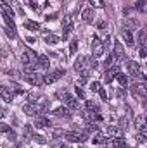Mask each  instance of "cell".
Returning a JSON list of instances; mask_svg holds the SVG:
<instances>
[{
  "instance_id": "1",
  "label": "cell",
  "mask_w": 147,
  "mask_h": 148,
  "mask_svg": "<svg viewBox=\"0 0 147 148\" xmlns=\"http://www.w3.org/2000/svg\"><path fill=\"white\" fill-rule=\"evenodd\" d=\"M104 50H106V41H102L99 36H94V40H92V53H94V57H101L104 53Z\"/></svg>"
},
{
  "instance_id": "11",
  "label": "cell",
  "mask_w": 147,
  "mask_h": 148,
  "mask_svg": "<svg viewBox=\"0 0 147 148\" xmlns=\"http://www.w3.org/2000/svg\"><path fill=\"white\" fill-rule=\"evenodd\" d=\"M92 143H95V145H106V143H109V136L97 131L95 136H94V140H92Z\"/></svg>"
},
{
  "instance_id": "17",
  "label": "cell",
  "mask_w": 147,
  "mask_h": 148,
  "mask_svg": "<svg viewBox=\"0 0 147 148\" xmlns=\"http://www.w3.org/2000/svg\"><path fill=\"white\" fill-rule=\"evenodd\" d=\"M128 73L132 74V76H140V66L137 64V62H128Z\"/></svg>"
},
{
  "instance_id": "3",
  "label": "cell",
  "mask_w": 147,
  "mask_h": 148,
  "mask_svg": "<svg viewBox=\"0 0 147 148\" xmlns=\"http://www.w3.org/2000/svg\"><path fill=\"white\" fill-rule=\"evenodd\" d=\"M73 67H74V71L80 73V74L85 73V71H88V67H90V59H88V57H78Z\"/></svg>"
},
{
  "instance_id": "35",
  "label": "cell",
  "mask_w": 147,
  "mask_h": 148,
  "mask_svg": "<svg viewBox=\"0 0 147 148\" xmlns=\"http://www.w3.org/2000/svg\"><path fill=\"white\" fill-rule=\"evenodd\" d=\"M90 90L97 93V91L101 90V83H97V81H94V83H90Z\"/></svg>"
},
{
  "instance_id": "4",
  "label": "cell",
  "mask_w": 147,
  "mask_h": 148,
  "mask_svg": "<svg viewBox=\"0 0 147 148\" xmlns=\"http://www.w3.org/2000/svg\"><path fill=\"white\" fill-rule=\"evenodd\" d=\"M62 31H64L62 40H68L69 35L73 33V19H71V16H66V17L62 19Z\"/></svg>"
},
{
  "instance_id": "29",
  "label": "cell",
  "mask_w": 147,
  "mask_h": 148,
  "mask_svg": "<svg viewBox=\"0 0 147 148\" xmlns=\"http://www.w3.org/2000/svg\"><path fill=\"white\" fill-rule=\"evenodd\" d=\"M45 43L47 45H55V43H59V38L54 36V35H49V36H45Z\"/></svg>"
},
{
  "instance_id": "7",
  "label": "cell",
  "mask_w": 147,
  "mask_h": 148,
  "mask_svg": "<svg viewBox=\"0 0 147 148\" xmlns=\"http://www.w3.org/2000/svg\"><path fill=\"white\" fill-rule=\"evenodd\" d=\"M112 48H114V52H112V57H114V59L123 60V59L126 57V55H125V47L119 43V40H116V41H114V47H112Z\"/></svg>"
},
{
  "instance_id": "40",
  "label": "cell",
  "mask_w": 147,
  "mask_h": 148,
  "mask_svg": "<svg viewBox=\"0 0 147 148\" xmlns=\"http://www.w3.org/2000/svg\"><path fill=\"white\" fill-rule=\"evenodd\" d=\"M0 131H2V133H9V131H10V127H9L7 124H0Z\"/></svg>"
},
{
  "instance_id": "27",
  "label": "cell",
  "mask_w": 147,
  "mask_h": 148,
  "mask_svg": "<svg viewBox=\"0 0 147 148\" xmlns=\"http://www.w3.org/2000/svg\"><path fill=\"white\" fill-rule=\"evenodd\" d=\"M5 35H7V38L14 40V38L17 36V35H16V28H9V26H5Z\"/></svg>"
},
{
  "instance_id": "36",
  "label": "cell",
  "mask_w": 147,
  "mask_h": 148,
  "mask_svg": "<svg viewBox=\"0 0 147 148\" xmlns=\"http://www.w3.org/2000/svg\"><path fill=\"white\" fill-rule=\"evenodd\" d=\"M137 26H139V23H137V21H132V19H130V21H126V29H132V28H137Z\"/></svg>"
},
{
  "instance_id": "39",
  "label": "cell",
  "mask_w": 147,
  "mask_h": 148,
  "mask_svg": "<svg viewBox=\"0 0 147 148\" xmlns=\"http://www.w3.org/2000/svg\"><path fill=\"white\" fill-rule=\"evenodd\" d=\"M99 95H101V98H102V100H104V102H106V100H107V93H106V91H104V90H102V88H101V90H99Z\"/></svg>"
},
{
  "instance_id": "38",
  "label": "cell",
  "mask_w": 147,
  "mask_h": 148,
  "mask_svg": "<svg viewBox=\"0 0 147 148\" xmlns=\"http://www.w3.org/2000/svg\"><path fill=\"white\" fill-rule=\"evenodd\" d=\"M74 91H76V95H78L80 98H85V93H83V90H81L80 86H76V88H74Z\"/></svg>"
},
{
  "instance_id": "47",
  "label": "cell",
  "mask_w": 147,
  "mask_h": 148,
  "mask_svg": "<svg viewBox=\"0 0 147 148\" xmlns=\"http://www.w3.org/2000/svg\"><path fill=\"white\" fill-rule=\"evenodd\" d=\"M2 2H3L5 5H9V3H10V0H2Z\"/></svg>"
},
{
  "instance_id": "45",
  "label": "cell",
  "mask_w": 147,
  "mask_h": 148,
  "mask_svg": "<svg viewBox=\"0 0 147 148\" xmlns=\"http://www.w3.org/2000/svg\"><path fill=\"white\" fill-rule=\"evenodd\" d=\"M139 55H140V57H142V59H146V48H140V52H139Z\"/></svg>"
},
{
  "instance_id": "5",
  "label": "cell",
  "mask_w": 147,
  "mask_h": 148,
  "mask_svg": "<svg viewBox=\"0 0 147 148\" xmlns=\"http://www.w3.org/2000/svg\"><path fill=\"white\" fill-rule=\"evenodd\" d=\"M64 74H66V73H64V69H55V71H52L50 74H47V76L43 77V83H47V84L55 83V81H59Z\"/></svg>"
},
{
  "instance_id": "6",
  "label": "cell",
  "mask_w": 147,
  "mask_h": 148,
  "mask_svg": "<svg viewBox=\"0 0 147 148\" xmlns=\"http://www.w3.org/2000/svg\"><path fill=\"white\" fill-rule=\"evenodd\" d=\"M21 59H23V64H24V66H28V64H37V53H35L31 48H26V50L23 52Z\"/></svg>"
},
{
  "instance_id": "13",
  "label": "cell",
  "mask_w": 147,
  "mask_h": 148,
  "mask_svg": "<svg viewBox=\"0 0 147 148\" xmlns=\"http://www.w3.org/2000/svg\"><path fill=\"white\" fill-rule=\"evenodd\" d=\"M81 19H83L85 23H92V21L95 19V14H94V9H92V7H88V9H85V10L81 12Z\"/></svg>"
},
{
  "instance_id": "33",
  "label": "cell",
  "mask_w": 147,
  "mask_h": 148,
  "mask_svg": "<svg viewBox=\"0 0 147 148\" xmlns=\"http://www.w3.org/2000/svg\"><path fill=\"white\" fill-rule=\"evenodd\" d=\"M31 134H33V129H31L30 124H26L24 126V138H31Z\"/></svg>"
},
{
  "instance_id": "37",
  "label": "cell",
  "mask_w": 147,
  "mask_h": 148,
  "mask_svg": "<svg viewBox=\"0 0 147 148\" xmlns=\"http://www.w3.org/2000/svg\"><path fill=\"white\" fill-rule=\"evenodd\" d=\"M33 140H35L37 143H40V145H45V138H43V136H40V134H35V136H33Z\"/></svg>"
},
{
  "instance_id": "28",
  "label": "cell",
  "mask_w": 147,
  "mask_h": 148,
  "mask_svg": "<svg viewBox=\"0 0 147 148\" xmlns=\"http://www.w3.org/2000/svg\"><path fill=\"white\" fill-rule=\"evenodd\" d=\"M88 3H90L94 9H102V7H104V0H88Z\"/></svg>"
},
{
  "instance_id": "41",
  "label": "cell",
  "mask_w": 147,
  "mask_h": 148,
  "mask_svg": "<svg viewBox=\"0 0 147 148\" xmlns=\"http://www.w3.org/2000/svg\"><path fill=\"white\" fill-rule=\"evenodd\" d=\"M55 17H57V14L54 12V14H49V16H45V21H54Z\"/></svg>"
},
{
  "instance_id": "14",
  "label": "cell",
  "mask_w": 147,
  "mask_h": 148,
  "mask_svg": "<svg viewBox=\"0 0 147 148\" xmlns=\"http://www.w3.org/2000/svg\"><path fill=\"white\" fill-rule=\"evenodd\" d=\"M23 110H24V114H28V115H40L35 102H33V103H26V105L23 107Z\"/></svg>"
},
{
  "instance_id": "20",
  "label": "cell",
  "mask_w": 147,
  "mask_h": 148,
  "mask_svg": "<svg viewBox=\"0 0 147 148\" xmlns=\"http://www.w3.org/2000/svg\"><path fill=\"white\" fill-rule=\"evenodd\" d=\"M104 134H107V136H119V134H121V129L116 127V126H107Z\"/></svg>"
},
{
  "instance_id": "18",
  "label": "cell",
  "mask_w": 147,
  "mask_h": 148,
  "mask_svg": "<svg viewBox=\"0 0 147 148\" xmlns=\"http://www.w3.org/2000/svg\"><path fill=\"white\" fill-rule=\"evenodd\" d=\"M52 114H54V115H59V117H69V115H71V110H69L68 107H57Z\"/></svg>"
},
{
  "instance_id": "43",
  "label": "cell",
  "mask_w": 147,
  "mask_h": 148,
  "mask_svg": "<svg viewBox=\"0 0 147 148\" xmlns=\"http://www.w3.org/2000/svg\"><path fill=\"white\" fill-rule=\"evenodd\" d=\"M97 28H99V29H104V28H107V23H104V21H101V23L97 24Z\"/></svg>"
},
{
  "instance_id": "21",
  "label": "cell",
  "mask_w": 147,
  "mask_h": 148,
  "mask_svg": "<svg viewBox=\"0 0 147 148\" xmlns=\"http://www.w3.org/2000/svg\"><path fill=\"white\" fill-rule=\"evenodd\" d=\"M116 79H118V83H119L123 88H126V86H128V77H126L125 74H121V71L116 74Z\"/></svg>"
},
{
  "instance_id": "32",
  "label": "cell",
  "mask_w": 147,
  "mask_h": 148,
  "mask_svg": "<svg viewBox=\"0 0 147 148\" xmlns=\"http://www.w3.org/2000/svg\"><path fill=\"white\" fill-rule=\"evenodd\" d=\"M99 131V127H97V124H87V133H97Z\"/></svg>"
},
{
  "instance_id": "44",
  "label": "cell",
  "mask_w": 147,
  "mask_h": 148,
  "mask_svg": "<svg viewBox=\"0 0 147 148\" xmlns=\"http://www.w3.org/2000/svg\"><path fill=\"white\" fill-rule=\"evenodd\" d=\"M5 115H7V110H5L3 107H0V119H3Z\"/></svg>"
},
{
  "instance_id": "15",
  "label": "cell",
  "mask_w": 147,
  "mask_h": 148,
  "mask_svg": "<svg viewBox=\"0 0 147 148\" xmlns=\"http://www.w3.org/2000/svg\"><path fill=\"white\" fill-rule=\"evenodd\" d=\"M64 100H66L64 103H66V107H68L69 110H78V107H80V105H78V100H76V98L69 97V95H66V98H64Z\"/></svg>"
},
{
  "instance_id": "2",
  "label": "cell",
  "mask_w": 147,
  "mask_h": 148,
  "mask_svg": "<svg viewBox=\"0 0 147 148\" xmlns=\"http://www.w3.org/2000/svg\"><path fill=\"white\" fill-rule=\"evenodd\" d=\"M66 141H71V143H78V141H85L87 140V133H78V131H68L62 134Z\"/></svg>"
},
{
  "instance_id": "23",
  "label": "cell",
  "mask_w": 147,
  "mask_h": 148,
  "mask_svg": "<svg viewBox=\"0 0 147 148\" xmlns=\"http://www.w3.org/2000/svg\"><path fill=\"white\" fill-rule=\"evenodd\" d=\"M112 147H114V148H130L123 138H116V140L112 141Z\"/></svg>"
},
{
  "instance_id": "19",
  "label": "cell",
  "mask_w": 147,
  "mask_h": 148,
  "mask_svg": "<svg viewBox=\"0 0 147 148\" xmlns=\"http://www.w3.org/2000/svg\"><path fill=\"white\" fill-rule=\"evenodd\" d=\"M49 64H50V60H49V57L47 55H40L37 59V66L38 67H42V69H47L49 67Z\"/></svg>"
},
{
  "instance_id": "30",
  "label": "cell",
  "mask_w": 147,
  "mask_h": 148,
  "mask_svg": "<svg viewBox=\"0 0 147 148\" xmlns=\"http://www.w3.org/2000/svg\"><path fill=\"white\" fill-rule=\"evenodd\" d=\"M76 50H78V40L74 38V40H71V45H69V55H74Z\"/></svg>"
},
{
  "instance_id": "12",
  "label": "cell",
  "mask_w": 147,
  "mask_h": 148,
  "mask_svg": "<svg viewBox=\"0 0 147 148\" xmlns=\"http://www.w3.org/2000/svg\"><path fill=\"white\" fill-rule=\"evenodd\" d=\"M119 73V67L118 66H114V67H109L107 71H106V74H104V81L106 83H111L114 77H116V74Z\"/></svg>"
},
{
  "instance_id": "34",
  "label": "cell",
  "mask_w": 147,
  "mask_h": 148,
  "mask_svg": "<svg viewBox=\"0 0 147 148\" xmlns=\"http://www.w3.org/2000/svg\"><path fill=\"white\" fill-rule=\"evenodd\" d=\"M112 64H114V57H112V53H111L109 57L106 59V62H104V66H106V67L109 69V67H112Z\"/></svg>"
},
{
  "instance_id": "26",
  "label": "cell",
  "mask_w": 147,
  "mask_h": 148,
  "mask_svg": "<svg viewBox=\"0 0 147 148\" xmlns=\"http://www.w3.org/2000/svg\"><path fill=\"white\" fill-rule=\"evenodd\" d=\"M87 110L92 114H99V105H95L94 102H87Z\"/></svg>"
},
{
  "instance_id": "25",
  "label": "cell",
  "mask_w": 147,
  "mask_h": 148,
  "mask_svg": "<svg viewBox=\"0 0 147 148\" xmlns=\"http://www.w3.org/2000/svg\"><path fill=\"white\" fill-rule=\"evenodd\" d=\"M146 35H147L146 29H140V31H139V45H140L142 48L146 47Z\"/></svg>"
},
{
  "instance_id": "16",
  "label": "cell",
  "mask_w": 147,
  "mask_h": 148,
  "mask_svg": "<svg viewBox=\"0 0 147 148\" xmlns=\"http://www.w3.org/2000/svg\"><path fill=\"white\" fill-rule=\"evenodd\" d=\"M121 35L125 38V41H126V45H130V47H133V43H135V40H133V35H132V29H123L121 31Z\"/></svg>"
},
{
  "instance_id": "10",
  "label": "cell",
  "mask_w": 147,
  "mask_h": 148,
  "mask_svg": "<svg viewBox=\"0 0 147 148\" xmlns=\"http://www.w3.org/2000/svg\"><path fill=\"white\" fill-rule=\"evenodd\" d=\"M35 127L37 129H47V127H50V119L45 117V115H38L37 119H35Z\"/></svg>"
},
{
  "instance_id": "31",
  "label": "cell",
  "mask_w": 147,
  "mask_h": 148,
  "mask_svg": "<svg viewBox=\"0 0 147 148\" xmlns=\"http://www.w3.org/2000/svg\"><path fill=\"white\" fill-rule=\"evenodd\" d=\"M135 9H137L139 12H146V0H139L137 5H135Z\"/></svg>"
},
{
  "instance_id": "46",
  "label": "cell",
  "mask_w": 147,
  "mask_h": 148,
  "mask_svg": "<svg viewBox=\"0 0 147 148\" xmlns=\"http://www.w3.org/2000/svg\"><path fill=\"white\" fill-rule=\"evenodd\" d=\"M26 41H28V43H35V38H33V36H28V38H26Z\"/></svg>"
},
{
  "instance_id": "9",
  "label": "cell",
  "mask_w": 147,
  "mask_h": 148,
  "mask_svg": "<svg viewBox=\"0 0 147 148\" xmlns=\"http://www.w3.org/2000/svg\"><path fill=\"white\" fill-rule=\"evenodd\" d=\"M24 79H26L30 84H33V86H40V84L43 83V77H42L40 74H37V73H26Z\"/></svg>"
},
{
  "instance_id": "24",
  "label": "cell",
  "mask_w": 147,
  "mask_h": 148,
  "mask_svg": "<svg viewBox=\"0 0 147 148\" xmlns=\"http://www.w3.org/2000/svg\"><path fill=\"white\" fill-rule=\"evenodd\" d=\"M133 93H139L140 97H144V95H146V86H144V83L135 84V86H133Z\"/></svg>"
},
{
  "instance_id": "22",
  "label": "cell",
  "mask_w": 147,
  "mask_h": 148,
  "mask_svg": "<svg viewBox=\"0 0 147 148\" xmlns=\"http://www.w3.org/2000/svg\"><path fill=\"white\" fill-rule=\"evenodd\" d=\"M24 28L30 29V31H38V29H40V24L35 23V21H26V23H24Z\"/></svg>"
},
{
  "instance_id": "8",
  "label": "cell",
  "mask_w": 147,
  "mask_h": 148,
  "mask_svg": "<svg viewBox=\"0 0 147 148\" xmlns=\"http://www.w3.org/2000/svg\"><path fill=\"white\" fill-rule=\"evenodd\" d=\"M0 97L5 100V102H12L16 93H14V88H9V86H0Z\"/></svg>"
},
{
  "instance_id": "42",
  "label": "cell",
  "mask_w": 147,
  "mask_h": 148,
  "mask_svg": "<svg viewBox=\"0 0 147 148\" xmlns=\"http://www.w3.org/2000/svg\"><path fill=\"white\" fill-rule=\"evenodd\" d=\"M64 134V131H61V129H55L54 131V138H59V136H62Z\"/></svg>"
}]
</instances>
